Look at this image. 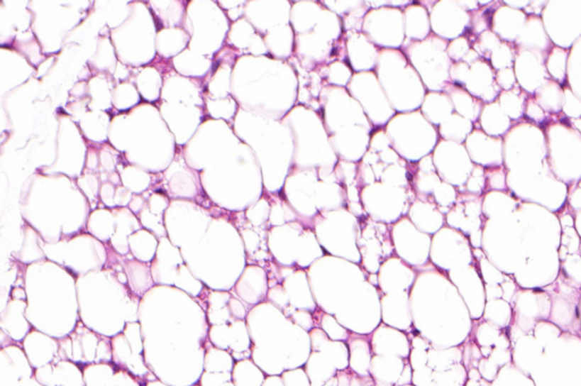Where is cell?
I'll list each match as a JSON object with an SVG mask.
<instances>
[{
  "mask_svg": "<svg viewBox=\"0 0 581 386\" xmlns=\"http://www.w3.org/2000/svg\"><path fill=\"white\" fill-rule=\"evenodd\" d=\"M312 349L321 350L326 346L327 336L321 329H314L311 333Z\"/></svg>",
  "mask_w": 581,
  "mask_h": 386,
  "instance_id": "1",
  "label": "cell"
},
{
  "mask_svg": "<svg viewBox=\"0 0 581 386\" xmlns=\"http://www.w3.org/2000/svg\"><path fill=\"white\" fill-rule=\"evenodd\" d=\"M411 380V370H410V366H409L408 363H406V366H404V369L402 370V374H401L400 380H399V382L397 383V386L406 385V384L410 383Z\"/></svg>",
  "mask_w": 581,
  "mask_h": 386,
  "instance_id": "2",
  "label": "cell"
},
{
  "mask_svg": "<svg viewBox=\"0 0 581 386\" xmlns=\"http://www.w3.org/2000/svg\"><path fill=\"white\" fill-rule=\"evenodd\" d=\"M429 386H442V385H440V384L436 383V382H434V380H433V382H431V385H429Z\"/></svg>",
  "mask_w": 581,
  "mask_h": 386,
  "instance_id": "3",
  "label": "cell"
}]
</instances>
